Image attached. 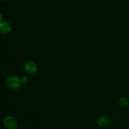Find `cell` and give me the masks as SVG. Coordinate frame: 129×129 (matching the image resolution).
<instances>
[{"label": "cell", "instance_id": "1", "mask_svg": "<svg viewBox=\"0 0 129 129\" xmlns=\"http://www.w3.org/2000/svg\"><path fill=\"white\" fill-rule=\"evenodd\" d=\"M21 79L14 76L9 77L6 79V84L9 88L13 90L18 89L21 87Z\"/></svg>", "mask_w": 129, "mask_h": 129}, {"label": "cell", "instance_id": "2", "mask_svg": "<svg viewBox=\"0 0 129 129\" xmlns=\"http://www.w3.org/2000/svg\"><path fill=\"white\" fill-rule=\"evenodd\" d=\"M3 125L7 129H15L17 127V122L13 117L8 116L3 119Z\"/></svg>", "mask_w": 129, "mask_h": 129}, {"label": "cell", "instance_id": "3", "mask_svg": "<svg viewBox=\"0 0 129 129\" xmlns=\"http://www.w3.org/2000/svg\"><path fill=\"white\" fill-rule=\"evenodd\" d=\"M25 70L28 74H34L36 73L37 70V67L36 64L32 61H28L25 64Z\"/></svg>", "mask_w": 129, "mask_h": 129}, {"label": "cell", "instance_id": "4", "mask_svg": "<svg viewBox=\"0 0 129 129\" xmlns=\"http://www.w3.org/2000/svg\"><path fill=\"white\" fill-rule=\"evenodd\" d=\"M12 28L11 25L6 21L0 22V33L3 35H8L11 33Z\"/></svg>", "mask_w": 129, "mask_h": 129}, {"label": "cell", "instance_id": "5", "mask_svg": "<svg viewBox=\"0 0 129 129\" xmlns=\"http://www.w3.org/2000/svg\"><path fill=\"white\" fill-rule=\"evenodd\" d=\"M110 123V120L107 116H102V117H100L98 120V125L102 128L108 127Z\"/></svg>", "mask_w": 129, "mask_h": 129}, {"label": "cell", "instance_id": "6", "mask_svg": "<svg viewBox=\"0 0 129 129\" xmlns=\"http://www.w3.org/2000/svg\"><path fill=\"white\" fill-rule=\"evenodd\" d=\"M119 105L123 108H127L129 106V100L127 98L122 97L119 100Z\"/></svg>", "mask_w": 129, "mask_h": 129}, {"label": "cell", "instance_id": "7", "mask_svg": "<svg viewBox=\"0 0 129 129\" xmlns=\"http://www.w3.org/2000/svg\"><path fill=\"white\" fill-rule=\"evenodd\" d=\"M28 78L26 76H23L21 79V83H26L28 82Z\"/></svg>", "mask_w": 129, "mask_h": 129}, {"label": "cell", "instance_id": "8", "mask_svg": "<svg viewBox=\"0 0 129 129\" xmlns=\"http://www.w3.org/2000/svg\"><path fill=\"white\" fill-rule=\"evenodd\" d=\"M3 21V16L2 15H1V12H0V22H2Z\"/></svg>", "mask_w": 129, "mask_h": 129}, {"label": "cell", "instance_id": "9", "mask_svg": "<svg viewBox=\"0 0 129 129\" xmlns=\"http://www.w3.org/2000/svg\"><path fill=\"white\" fill-rule=\"evenodd\" d=\"M1 1H6V0H1Z\"/></svg>", "mask_w": 129, "mask_h": 129}]
</instances>
